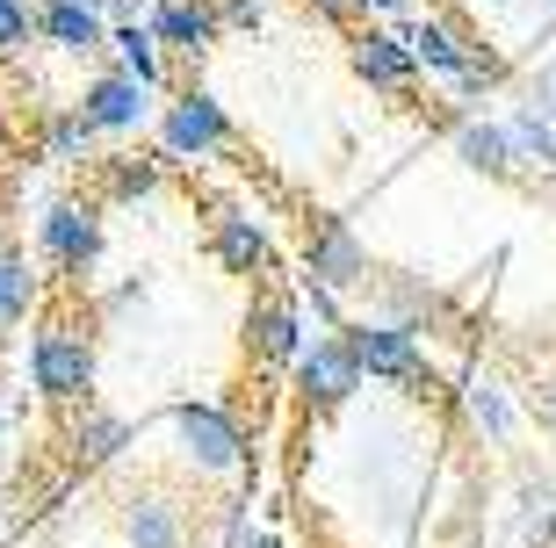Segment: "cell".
<instances>
[{
	"label": "cell",
	"instance_id": "1",
	"mask_svg": "<svg viewBox=\"0 0 556 548\" xmlns=\"http://www.w3.org/2000/svg\"><path fill=\"white\" fill-rule=\"evenodd\" d=\"M29 383H37L43 405L80 411L94 405V383H102V361H94V332L73 318V310H51L29 340Z\"/></svg>",
	"mask_w": 556,
	"mask_h": 548
},
{
	"label": "cell",
	"instance_id": "2",
	"mask_svg": "<svg viewBox=\"0 0 556 548\" xmlns=\"http://www.w3.org/2000/svg\"><path fill=\"white\" fill-rule=\"evenodd\" d=\"M405 43H413L419 73H441V80H455L463 94H492V87L506 80V59L484 51V43H470L455 22H441V15H413L405 22Z\"/></svg>",
	"mask_w": 556,
	"mask_h": 548
},
{
	"label": "cell",
	"instance_id": "3",
	"mask_svg": "<svg viewBox=\"0 0 556 548\" xmlns=\"http://www.w3.org/2000/svg\"><path fill=\"white\" fill-rule=\"evenodd\" d=\"M289 390H296V405L311 411V419H326V411H340L362 390V361H354V346L340 340V332H326V340H311L304 354H296V368H289Z\"/></svg>",
	"mask_w": 556,
	"mask_h": 548
},
{
	"label": "cell",
	"instance_id": "4",
	"mask_svg": "<svg viewBox=\"0 0 556 548\" xmlns=\"http://www.w3.org/2000/svg\"><path fill=\"white\" fill-rule=\"evenodd\" d=\"M340 340L354 346V361H362V375L369 383H397V390H433V368H427V346H419V332L405 326H340Z\"/></svg>",
	"mask_w": 556,
	"mask_h": 548
},
{
	"label": "cell",
	"instance_id": "5",
	"mask_svg": "<svg viewBox=\"0 0 556 548\" xmlns=\"http://www.w3.org/2000/svg\"><path fill=\"white\" fill-rule=\"evenodd\" d=\"M225 144H231V116H225L217 94L181 87V94L160 109V160H210V152H225Z\"/></svg>",
	"mask_w": 556,
	"mask_h": 548
},
{
	"label": "cell",
	"instance_id": "6",
	"mask_svg": "<svg viewBox=\"0 0 556 548\" xmlns=\"http://www.w3.org/2000/svg\"><path fill=\"white\" fill-rule=\"evenodd\" d=\"M174 441H181V455L195 469H210V476H231V469L247 462V433H239V419H231L225 405H210V397L174 405Z\"/></svg>",
	"mask_w": 556,
	"mask_h": 548
},
{
	"label": "cell",
	"instance_id": "7",
	"mask_svg": "<svg viewBox=\"0 0 556 548\" xmlns=\"http://www.w3.org/2000/svg\"><path fill=\"white\" fill-rule=\"evenodd\" d=\"M43 260L59 267L65 282H87L94 275V260H102V203H51L43 209Z\"/></svg>",
	"mask_w": 556,
	"mask_h": 548
},
{
	"label": "cell",
	"instance_id": "8",
	"mask_svg": "<svg viewBox=\"0 0 556 548\" xmlns=\"http://www.w3.org/2000/svg\"><path fill=\"white\" fill-rule=\"evenodd\" d=\"M348 65L376 94H413V80H419L413 43H405V29H391V22H354L348 29Z\"/></svg>",
	"mask_w": 556,
	"mask_h": 548
},
{
	"label": "cell",
	"instance_id": "9",
	"mask_svg": "<svg viewBox=\"0 0 556 548\" xmlns=\"http://www.w3.org/2000/svg\"><path fill=\"white\" fill-rule=\"evenodd\" d=\"M304 282L318 289H354L369 282V245H362V231H354L348 217H318L304 239Z\"/></svg>",
	"mask_w": 556,
	"mask_h": 548
},
{
	"label": "cell",
	"instance_id": "10",
	"mask_svg": "<svg viewBox=\"0 0 556 548\" xmlns=\"http://www.w3.org/2000/svg\"><path fill=\"white\" fill-rule=\"evenodd\" d=\"M80 116L102 130V138H130V130H144L152 123V87L130 80V73H94V80L80 87Z\"/></svg>",
	"mask_w": 556,
	"mask_h": 548
},
{
	"label": "cell",
	"instance_id": "11",
	"mask_svg": "<svg viewBox=\"0 0 556 548\" xmlns=\"http://www.w3.org/2000/svg\"><path fill=\"white\" fill-rule=\"evenodd\" d=\"M296 354H304V318H296L289 296L268 289V296L247 310V361L253 368H296Z\"/></svg>",
	"mask_w": 556,
	"mask_h": 548
},
{
	"label": "cell",
	"instance_id": "12",
	"mask_svg": "<svg viewBox=\"0 0 556 548\" xmlns=\"http://www.w3.org/2000/svg\"><path fill=\"white\" fill-rule=\"evenodd\" d=\"M160 51H181V59H203L210 43L225 37V22H217V0H152V22H144Z\"/></svg>",
	"mask_w": 556,
	"mask_h": 548
},
{
	"label": "cell",
	"instance_id": "13",
	"mask_svg": "<svg viewBox=\"0 0 556 548\" xmlns=\"http://www.w3.org/2000/svg\"><path fill=\"white\" fill-rule=\"evenodd\" d=\"M210 253H217L225 275H247V282H261V275L275 267L268 231H261L253 217H239V209H217V217H210Z\"/></svg>",
	"mask_w": 556,
	"mask_h": 548
},
{
	"label": "cell",
	"instance_id": "14",
	"mask_svg": "<svg viewBox=\"0 0 556 548\" xmlns=\"http://www.w3.org/2000/svg\"><path fill=\"white\" fill-rule=\"evenodd\" d=\"M37 37L59 51H109V0H37Z\"/></svg>",
	"mask_w": 556,
	"mask_h": 548
},
{
	"label": "cell",
	"instance_id": "15",
	"mask_svg": "<svg viewBox=\"0 0 556 548\" xmlns=\"http://www.w3.org/2000/svg\"><path fill=\"white\" fill-rule=\"evenodd\" d=\"M65 441H73V462L80 469H102V462H116V455L130 447V419L124 411H102V405H80L73 426H65Z\"/></svg>",
	"mask_w": 556,
	"mask_h": 548
},
{
	"label": "cell",
	"instance_id": "16",
	"mask_svg": "<svg viewBox=\"0 0 556 548\" xmlns=\"http://www.w3.org/2000/svg\"><path fill=\"white\" fill-rule=\"evenodd\" d=\"M455 152H463V166H477V174H492V181H514V144H506V123H484V116H463L455 123Z\"/></svg>",
	"mask_w": 556,
	"mask_h": 548
},
{
	"label": "cell",
	"instance_id": "17",
	"mask_svg": "<svg viewBox=\"0 0 556 548\" xmlns=\"http://www.w3.org/2000/svg\"><path fill=\"white\" fill-rule=\"evenodd\" d=\"M181 541H188L181 506H166V498H130L124 506V548H181Z\"/></svg>",
	"mask_w": 556,
	"mask_h": 548
},
{
	"label": "cell",
	"instance_id": "18",
	"mask_svg": "<svg viewBox=\"0 0 556 548\" xmlns=\"http://www.w3.org/2000/svg\"><path fill=\"white\" fill-rule=\"evenodd\" d=\"M29 310H37V267H29V253L0 231V332H15Z\"/></svg>",
	"mask_w": 556,
	"mask_h": 548
},
{
	"label": "cell",
	"instance_id": "19",
	"mask_svg": "<svg viewBox=\"0 0 556 548\" xmlns=\"http://www.w3.org/2000/svg\"><path fill=\"white\" fill-rule=\"evenodd\" d=\"M109 51H116V73L144 80L152 94L166 87V51H160V37H152L144 22H116V29H109Z\"/></svg>",
	"mask_w": 556,
	"mask_h": 548
},
{
	"label": "cell",
	"instance_id": "20",
	"mask_svg": "<svg viewBox=\"0 0 556 548\" xmlns=\"http://www.w3.org/2000/svg\"><path fill=\"white\" fill-rule=\"evenodd\" d=\"M506 144H514L520 174H556V123H542L535 109H520V116L506 123Z\"/></svg>",
	"mask_w": 556,
	"mask_h": 548
},
{
	"label": "cell",
	"instance_id": "21",
	"mask_svg": "<svg viewBox=\"0 0 556 548\" xmlns=\"http://www.w3.org/2000/svg\"><path fill=\"white\" fill-rule=\"evenodd\" d=\"M160 188V160H144V152H116L102 160V203H138Z\"/></svg>",
	"mask_w": 556,
	"mask_h": 548
},
{
	"label": "cell",
	"instance_id": "22",
	"mask_svg": "<svg viewBox=\"0 0 556 548\" xmlns=\"http://www.w3.org/2000/svg\"><path fill=\"white\" fill-rule=\"evenodd\" d=\"M94 138H102V130H94L80 109H73V116H51V123H43V160L80 166V160H94Z\"/></svg>",
	"mask_w": 556,
	"mask_h": 548
},
{
	"label": "cell",
	"instance_id": "23",
	"mask_svg": "<svg viewBox=\"0 0 556 548\" xmlns=\"http://www.w3.org/2000/svg\"><path fill=\"white\" fill-rule=\"evenodd\" d=\"M37 37V0H0V51H22Z\"/></svg>",
	"mask_w": 556,
	"mask_h": 548
},
{
	"label": "cell",
	"instance_id": "24",
	"mask_svg": "<svg viewBox=\"0 0 556 548\" xmlns=\"http://www.w3.org/2000/svg\"><path fill=\"white\" fill-rule=\"evenodd\" d=\"M470 411H477V426L492 433V441H514V411H506V397H498L492 383H484V390L470 397Z\"/></svg>",
	"mask_w": 556,
	"mask_h": 548
},
{
	"label": "cell",
	"instance_id": "25",
	"mask_svg": "<svg viewBox=\"0 0 556 548\" xmlns=\"http://www.w3.org/2000/svg\"><path fill=\"white\" fill-rule=\"evenodd\" d=\"M391 304H397L391 326H405V332H413V318H433V296H427L419 282H397V289H391Z\"/></svg>",
	"mask_w": 556,
	"mask_h": 548
},
{
	"label": "cell",
	"instance_id": "26",
	"mask_svg": "<svg viewBox=\"0 0 556 548\" xmlns=\"http://www.w3.org/2000/svg\"><path fill=\"white\" fill-rule=\"evenodd\" d=\"M304 296H311V318H318V326H348V318H340V289H318V282H304Z\"/></svg>",
	"mask_w": 556,
	"mask_h": 548
},
{
	"label": "cell",
	"instance_id": "27",
	"mask_svg": "<svg viewBox=\"0 0 556 548\" xmlns=\"http://www.w3.org/2000/svg\"><path fill=\"white\" fill-rule=\"evenodd\" d=\"M528 94H535V102H528V109H535L542 123H556V65H542L535 80H528Z\"/></svg>",
	"mask_w": 556,
	"mask_h": 548
},
{
	"label": "cell",
	"instance_id": "28",
	"mask_svg": "<svg viewBox=\"0 0 556 548\" xmlns=\"http://www.w3.org/2000/svg\"><path fill=\"white\" fill-rule=\"evenodd\" d=\"M311 15H326V22H340V29H354V22L369 15V8H362V0H304Z\"/></svg>",
	"mask_w": 556,
	"mask_h": 548
},
{
	"label": "cell",
	"instance_id": "29",
	"mask_svg": "<svg viewBox=\"0 0 556 548\" xmlns=\"http://www.w3.org/2000/svg\"><path fill=\"white\" fill-rule=\"evenodd\" d=\"M217 22L225 29H261V0H217Z\"/></svg>",
	"mask_w": 556,
	"mask_h": 548
},
{
	"label": "cell",
	"instance_id": "30",
	"mask_svg": "<svg viewBox=\"0 0 556 548\" xmlns=\"http://www.w3.org/2000/svg\"><path fill=\"white\" fill-rule=\"evenodd\" d=\"M477 8H514V0H477Z\"/></svg>",
	"mask_w": 556,
	"mask_h": 548
},
{
	"label": "cell",
	"instance_id": "31",
	"mask_svg": "<svg viewBox=\"0 0 556 548\" xmlns=\"http://www.w3.org/2000/svg\"><path fill=\"white\" fill-rule=\"evenodd\" d=\"M542 411H549V419H556V390H549V405H542Z\"/></svg>",
	"mask_w": 556,
	"mask_h": 548
}]
</instances>
